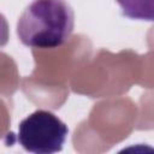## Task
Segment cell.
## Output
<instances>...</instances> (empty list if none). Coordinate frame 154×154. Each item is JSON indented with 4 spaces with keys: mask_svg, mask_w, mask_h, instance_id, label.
I'll return each mask as SVG.
<instances>
[{
    "mask_svg": "<svg viewBox=\"0 0 154 154\" xmlns=\"http://www.w3.org/2000/svg\"><path fill=\"white\" fill-rule=\"evenodd\" d=\"M75 26V13L66 0H32L17 22V36L28 47L51 49L63 46Z\"/></svg>",
    "mask_w": 154,
    "mask_h": 154,
    "instance_id": "cell-1",
    "label": "cell"
},
{
    "mask_svg": "<svg viewBox=\"0 0 154 154\" xmlns=\"http://www.w3.org/2000/svg\"><path fill=\"white\" fill-rule=\"evenodd\" d=\"M69 135L67 125L54 113L37 109L18 125L17 141L30 153L52 154L63 149Z\"/></svg>",
    "mask_w": 154,
    "mask_h": 154,
    "instance_id": "cell-2",
    "label": "cell"
},
{
    "mask_svg": "<svg viewBox=\"0 0 154 154\" xmlns=\"http://www.w3.org/2000/svg\"><path fill=\"white\" fill-rule=\"evenodd\" d=\"M125 17L154 22V0H116Z\"/></svg>",
    "mask_w": 154,
    "mask_h": 154,
    "instance_id": "cell-3",
    "label": "cell"
}]
</instances>
